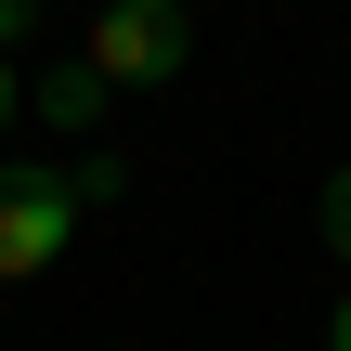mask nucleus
I'll return each mask as SVG.
<instances>
[{
	"mask_svg": "<svg viewBox=\"0 0 351 351\" xmlns=\"http://www.w3.org/2000/svg\"><path fill=\"white\" fill-rule=\"evenodd\" d=\"M78 169H0V287H26V274H52L65 261V234H78Z\"/></svg>",
	"mask_w": 351,
	"mask_h": 351,
	"instance_id": "obj_1",
	"label": "nucleus"
},
{
	"mask_svg": "<svg viewBox=\"0 0 351 351\" xmlns=\"http://www.w3.org/2000/svg\"><path fill=\"white\" fill-rule=\"evenodd\" d=\"M91 65H104L117 91H169V78L195 65V26H182V0H104V26H91Z\"/></svg>",
	"mask_w": 351,
	"mask_h": 351,
	"instance_id": "obj_2",
	"label": "nucleus"
},
{
	"mask_svg": "<svg viewBox=\"0 0 351 351\" xmlns=\"http://www.w3.org/2000/svg\"><path fill=\"white\" fill-rule=\"evenodd\" d=\"M26 104H39V117H52V130H104V117H117V78H104V65H91V52H78V65H52V78H39V91H26Z\"/></svg>",
	"mask_w": 351,
	"mask_h": 351,
	"instance_id": "obj_3",
	"label": "nucleus"
},
{
	"mask_svg": "<svg viewBox=\"0 0 351 351\" xmlns=\"http://www.w3.org/2000/svg\"><path fill=\"white\" fill-rule=\"evenodd\" d=\"M326 247H339V261H351V169H339V182H326Z\"/></svg>",
	"mask_w": 351,
	"mask_h": 351,
	"instance_id": "obj_4",
	"label": "nucleus"
},
{
	"mask_svg": "<svg viewBox=\"0 0 351 351\" xmlns=\"http://www.w3.org/2000/svg\"><path fill=\"white\" fill-rule=\"evenodd\" d=\"M26 26H39V0H0V52H13V39H26Z\"/></svg>",
	"mask_w": 351,
	"mask_h": 351,
	"instance_id": "obj_5",
	"label": "nucleus"
},
{
	"mask_svg": "<svg viewBox=\"0 0 351 351\" xmlns=\"http://www.w3.org/2000/svg\"><path fill=\"white\" fill-rule=\"evenodd\" d=\"M326 351H351V300H339V313H326Z\"/></svg>",
	"mask_w": 351,
	"mask_h": 351,
	"instance_id": "obj_6",
	"label": "nucleus"
},
{
	"mask_svg": "<svg viewBox=\"0 0 351 351\" xmlns=\"http://www.w3.org/2000/svg\"><path fill=\"white\" fill-rule=\"evenodd\" d=\"M0 130H13V52H0Z\"/></svg>",
	"mask_w": 351,
	"mask_h": 351,
	"instance_id": "obj_7",
	"label": "nucleus"
}]
</instances>
